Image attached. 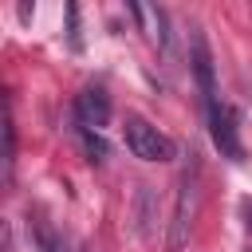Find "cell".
Here are the masks:
<instances>
[{"label":"cell","instance_id":"cell-1","mask_svg":"<svg viewBox=\"0 0 252 252\" xmlns=\"http://www.w3.org/2000/svg\"><path fill=\"white\" fill-rule=\"evenodd\" d=\"M197 209H201V161L189 154V165L177 177V197H173V217H169V240H165L169 252L185 248V240L193 232V220H197Z\"/></svg>","mask_w":252,"mask_h":252},{"label":"cell","instance_id":"cell-2","mask_svg":"<svg viewBox=\"0 0 252 252\" xmlns=\"http://www.w3.org/2000/svg\"><path fill=\"white\" fill-rule=\"evenodd\" d=\"M122 138H126V150H130L134 158H142V161H173V154H177L173 138L161 134L154 122H146V118H138V114L126 118Z\"/></svg>","mask_w":252,"mask_h":252},{"label":"cell","instance_id":"cell-3","mask_svg":"<svg viewBox=\"0 0 252 252\" xmlns=\"http://www.w3.org/2000/svg\"><path fill=\"white\" fill-rule=\"evenodd\" d=\"M209 134H213V146L220 150V158L228 161H244V146H240V126H236V114L228 102L213 98L209 106Z\"/></svg>","mask_w":252,"mask_h":252},{"label":"cell","instance_id":"cell-4","mask_svg":"<svg viewBox=\"0 0 252 252\" xmlns=\"http://www.w3.org/2000/svg\"><path fill=\"white\" fill-rule=\"evenodd\" d=\"M75 122L79 130H102L110 122V94L102 87H87L75 98Z\"/></svg>","mask_w":252,"mask_h":252},{"label":"cell","instance_id":"cell-5","mask_svg":"<svg viewBox=\"0 0 252 252\" xmlns=\"http://www.w3.org/2000/svg\"><path fill=\"white\" fill-rule=\"evenodd\" d=\"M189 43H193V75H197V87H201V94H205V106H209V102L217 98V91H213V55H209V43H205L201 28H193Z\"/></svg>","mask_w":252,"mask_h":252},{"label":"cell","instance_id":"cell-6","mask_svg":"<svg viewBox=\"0 0 252 252\" xmlns=\"http://www.w3.org/2000/svg\"><path fill=\"white\" fill-rule=\"evenodd\" d=\"M12 165H16V126L12 118H4V181H12Z\"/></svg>","mask_w":252,"mask_h":252},{"label":"cell","instance_id":"cell-7","mask_svg":"<svg viewBox=\"0 0 252 252\" xmlns=\"http://www.w3.org/2000/svg\"><path fill=\"white\" fill-rule=\"evenodd\" d=\"M79 134H83V142H87L91 161H102V158H106V142L98 138V130H79Z\"/></svg>","mask_w":252,"mask_h":252},{"label":"cell","instance_id":"cell-8","mask_svg":"<svg viewBox=\"0 0 252 252\" xmlns=\"http://www.w3.org/2000/svg\"><path fill=\"white\" fill-rule=\"evenodd\" d=\"M240 217H244V232L252 240V197H240Z\"/></svg>","mask_w":252,"mask_h":252},{"label":"cell","instance_id":"cell-9","mask_svg":"<svg viewBox=\"0 0 252 252\" xmlns=\"http://www.w3.org/2000/svg\"><path fill=\"white\" fill-rule=\"evenodd\" d=\"M67 252H91V248H87V244H75V248H67Z\"/></svg>","mask_w":252,"mask_h":252}]
</instances>
